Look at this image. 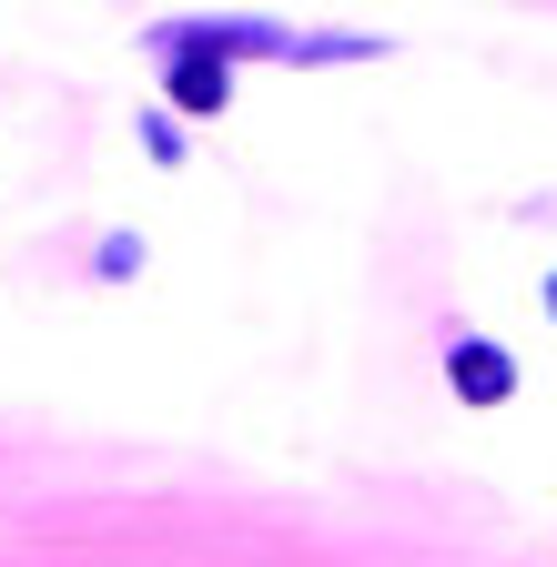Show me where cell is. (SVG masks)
Wrapping results in <instances>:
<instances>
[{
    "label": "cell",
    "mask_w": 557,
    "mask_h": 567,
    "mask_svg": "<svg viewBox=\"0 0 557 567\" xmlns=\"http://www.w3.org/2000/svg\"><path fill=\"white\" fill-rule=\"evenodd\" d=\"M547 315H557V284H547Z\"/></svg>",
    "instance_id": "obj_3"
},
{
    "label": "cell",
    "mask_w": 557,
    "mask_h": 567,
    "mask_svg": "<svg viewBox=\"0 0 557 567\" xmlns=\"http://www.w3.org/2000/svg\"><path fill=\"white\" fill-rule=\"evenodd\" d=\"M224 92H234V82H224V61L173 51V102H183V112H224Z\"/></svg>",
    "instance_id": "obj_2"
},
{
    "label": "cell",
    "mask_w": 557,
    "mask_h": 567,
    "mask_svg": "<svg viewBox=\"0 0 557 567\" xmlns=\"http://www.w3.org/2000/svg\"><path fill=\"white\" fill-rule=\"evenodd\" d=\"M446 385H456L466 405H507V395H517V354L486 344V334H456V344H446Z\"/></svg>",
    "instance_id": "obj_1"
}]
</instances>
